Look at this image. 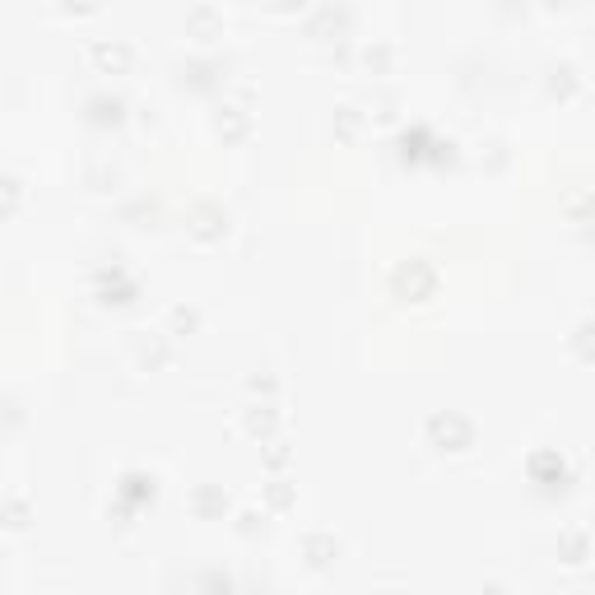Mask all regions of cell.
<instances>
[{"mask_svg":"<svg viewBox=\"0 0 595 595\" xmlns=\"http://www.w3.org/2000/svg\"><path fill=\"white\" fill-rule=\"evenodd\" d=\"M428 442L438 451H470L474 447V423L456 410H442L428 419Z\"/></svg>","mask_w":595,"mask_h":595,"instance_id":"1","label":"cell"},{"mask_svg":"<svg viewBox=\"0 0 595 595\" xmlns=\"http://www.w3.org/2000/svg\"><path fill=\"white\" fill-rule=\"evenodd\" d=\"M391 289L410 293V302H423V298H432V289H438V274H432L423 261H405L401 270L391 274Z\"/></svg>","mask_w":595,"mask_h":595,"instance_id":"2","label":"cell"},{"mask_svg":"<svg viewBox=\"0 0 595 595\" xmlns=\"http://www.w3.org/2000/svg\"><path fill=\"white\" fill-rule=\"evenodd\" d=\"M228 233V214L219 210V205H195V214H191V237L195 243H219V237Z\"/></svg>","mask_w":595,"mask_h":595,"instance_id":"3","label":"cell"},{"mask_svg":"<svg viewBox=\"0 0 595 595\" xmlns=\"http://www.w3.org/2000/svg\"><path fill=\"white\" fill-rule=\"evenodd\" d=\"M191 511L201 521H219L223 511H228V493L219 484H201V489H191Z\"/></svg>","mask_w":595,"mask_h":595,"instance_id":"4","label":"cell"},{"mask_svg":"<svg viewBox=\"0 0 595 595\" xmlns=\"http://www.w3.org/2000/svg\"><path fill=\"white\" fill-rule=\"evenodd\" d=\"M243 428L252 432V438L270 442L274 432H280V410H274L270 401H265V405H247V414H243Z\"/></svg>","mask_w":595,"mask_h":595,"instance_id":"5","label":"cell"},{"mask_svg":"<svg viewBox=\"0 0 595 595\" xmlns=\"http://www.w3.org/2000/svg\"><path fill=\"white\" fill-rule=\"evenodd\" d=\"M131 61H135V52H131L126 43H98V47H94V65H98L103 74H126Z\"/></svg>","mask_w":595,"mask_h":595,"instance_id":"6","label":"cell"},{"mask_svg":"<svg viewBox=\"0 0 595 595\" xmlns=\"http://www.w3.org/2000/svg\"><path fill=\"white\" fill-rule=\"evenodd\" d=\"M186 33L195 37V43H214V37H223V19L210 10V5H195L186 15Z\"/></svg>","mask_w":595,"mask_h":595,"instance_id":"7","label":"cell"},{"mask_svg":"<svg viewBox=\"0 0 595 595\" xmlns=\"http://www.w3.org/2000/svg\"><path fill=\"white\" fill-rule=\"evenodd\" d=\"M214 131H219V140H243V135L252 131V116H247L243 107H223L219 122H214Z\"/></svg>","mask_w":595,"mask_h":595,"instance_id":"8","label":"cell"},{"mask_svg":"<svg viewBox=\"0 0 595 595\" xmlns=\"http://www.w3.org/2000/svg\"><path fill=\"white\" fill-rule=\"evenodd\" d=\"M302 553H307L312 568H326L331 559H340V544H335L331 535H307V540H302Z\"/></svg>","mask_w":595,"mask_h":595,"instance_id":"9","label":"cell"},{"mask_svg":"<svg viewBox=\"0 0 595 595\" xmlns=\"http://www.w3.org/2000/svg\"><path fill=\"white\" fill-rule=\"evenodd\" d=\"M122 112H126V103L122 98H89V122L94 126H116V122H122Z\"/></svg>","mask_w":595,"mask_h":595,"instance_id":"10","label":"cell"},{"mask_svg":"<svg viewBox=\"0 0 595 595\" xmlns=\"http://www.w3.org/2000/svg\"><path fill=\"white\" fill-rule=\"evenodd\" d=\"M363 126H368V116H363L359 107H335V135H340L344 144H349V140H359Z\"/></svg>","mask_w":595,"mask_h":595,"instance_id":"11","label":"cell"},{"mask_svg":"<svg viewBox=\"0 0 595 595\" xmlns=\"http://www.w3.org/2000/svg\"><path fill=\"white\" fill-rule=\"evenodd\" d=\"M135 359H140L144 368H158V363H168V340H164V335H149V340L140 335V340H135Z\"/></svg>","mask_w":595,"mask_h":595,"instance_id":"12","label":"cell"},{"mask_svg":"<svg viewBox=\"0 0 595 595\" xmlns=\"http://www.w3.org/2000/svg\"><path fill=\"white\" fill-rule=\"evenodd\" d=\"M19 195H24V186L10 173H0V219H10L19 210Z\"/></svg>","mask_w":595,"mask_h":595,"instance_id":"13","label":"cell"},{"mask_svg":"<svg viewBox=\"0 0 595 595\" xmlns=\"http://www.w3.org/2000/svg\"><path fill=\"white\" fill-rule=\"evenodd\" d=\"M265 502H270V511H289V507L298 502V493H293L289 480H274V484L265 489Z\"/></svg>","mask_w":595,"mask_h":595,"instance_id":"14","label":"cell"},{"mask_svg":"<svg viewBox=\"0 0 595 595\" xmlns=\"http://www.w3.org/2000/svg\"><path fill=\"white\" fill-rule=\"evenodd\" d=\"M391 61H395V52H391L386 43H372V47H363V65H368L372 74H386V70H391Z\"/></svg>","mask_w":595,"mask_h":595,"instance_id":"15","label":"cell"},{"mask_svg":"<svg viewBox=\"0 0 595 595\" xmlns=\"http://www.w3.org/2000/svg\"><path fill=\"white\" fill-rule=\"evenodd\" d=\"M195 326H201V312H195V307H173V331L177 335H191Z\"/></svg>","mask_w":595,"mask_h":595,"instance_id":"16","label":"cell"},{"mask_svg":"<svg viewBox=\"0 0 595 595\" xmlns=\"http://www.w3.org/2000/svg\"><path fill=\"white\" fill-rule=\"evenodd\" d=\"M5 526H15V531H24V526H28V502H24V498L5 502Z\"/></svg>","mask_w":595,"mask_h":595,"instance_id":"17","label":"cell"},{"mask_svg":"<svg viewBox=\"0 0 595 595\" xmlns=\"http://www.w3.org/2000/svg\"><path fill=\"white\" fill-rule=\"evenodd\" d=\"M265 465H270V470H284V465H289V447L270 438V451H265Z\"/></svg>","mask_w":595,"mask_h":595,"instance_id":"18","label":"cell"},{"mask_svg":"<svg viewBox=\"0 0 595 595\" xmlns=\"http://www.w3.org/2000/svg\"><path fill=\"white\" fill-rule=\"evenodd\" d=\"M261 526H265L261 511H243V517H237V531H243V535H256Z\"/></svg>","mask_w":595,"mask_h":595,"instance_id":"19","label":"cell"},{"mask_svg":"<svg viewBox=\"0 0 595 595\" xmlns=\"http://www.w3.org/2000/svg\"><path fill=\"white\" fill-rule=\"evenodd\" d=\"M265 5H270L274 15H298V10L307 5V0H265Z\"/></svg>","mask_w":595,"mask_h":595,"instance_id":"20","label":"cell"},{"mask_svg":"<svg viewBox=\"0 0 595 595\" xmlns=\"http://www.w3.org/2000/svg\"><path fill=\"white\" fill-rule=\"evenodd\" d=\"M252 391H256V395H274V391H280V382L261 372V377H252Z\"/></svg>","mask_w":595,"mask_h":595,"instance_id":"21","label":"cell"},{"mask_svg":"<svg viewBox=\"0 0 595 595\" xmlns=\"http://www.w3.org/2000/svg\"><path fill=\"white\" fill-rule=\"evenodd\" d=\"M61 5H65V10H79V15H84V10H94V5H98V0H61Z\"/></svg>","mask_w":595,"mask_h":595,"instance_id":"22","label":"cell"},{"mask_svg":"<svg viewBox=\"0 0 595 595\" xmlns=\"http://www.w3.org/2000/svg\"><path fill=\"white\" fill-rule=\"evenodd\" d=\"M549 5H572V0H549Z\"/></svg>","mask_w":595,"mask_h":595,"instance_id":"23","label":"cell"}]
</instances>
